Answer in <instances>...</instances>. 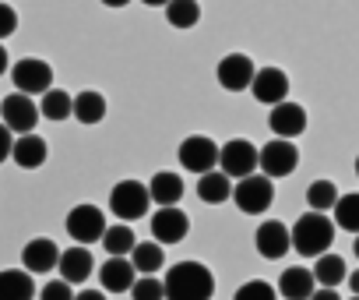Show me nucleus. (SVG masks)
I'll return each mask as SVG.
<instances>
[{"instance_id":"f257e3e1","label":"nucleus","mask_w":359,"mask_h":300,"mask_svg":"<svg viewBox=\"0 0 359 300\" xmlns=\"http://www.w3.org/2000/svg\"><path fill=\"white\" fill-rule=\"evenodd\" d=\"M162 289H165V300H212L215 275L201 261H180L165 272Z\"/></svg>"},{"instance_id":"f03ea898","label":"nucleus","mask_w":359,"mask_h":300,"mask_svg":"<svg viewBox=\"0 0 359 300\" xmlns=\"http://www.w3.org/2000/svg\"><path fill=\"white\" fill-rule=\"evenodd\" d=\"M331 240H334V226L324 212L310 209L292 226V251H299V254H324L331 247Z\"/></svg>"},{"instance_id":"7ed1b4c3","label":"nucleus","mask_w":359,"mask_h":300,"mask_svg":"<svg viewBox=\"0 0 359 300\" xmlns=\"http://www.w3.org/2000/svg\"><path fill=\"white\" fill-rule=\"evenodd\" d=\"M271 198H275V188H271V177L264 174H250L243 181L233 184V202L243 216H261L271 209Z\"/></svg>"},{"instance_id":"20e7f679","label":"nucleus","mask_w":359,"mask_h":300,"mask_svg":"<svg viewBox=\"0 0 359 300\" xmlns=\"http://www.w3.org/2000/svg\"><path fill=\"white\" fill-rule=\"evenodd\" d=\"M151 205V195H148V184L141 181H120L113 191H109V209L120 223H134L148 212Z\"/></svg>"},{"instance_id":"39448f33","label":"nucleus","mask_w":359,"mask_h":300,"mask_svg":"<svg viewBox=\"0 0 359 300\" xmlns=\"http://www.w3.org/2000/svg\"><path fill=\"white\" fill-rule=\"evenodd\" d=\"M296 167H299V152L289 138H278V141H268L264 148H257V170H264V177H271V181L289 177Z\"/></svg>"},{"instance_id":"423d86ee","label":"nucleus","mask_w":359,"mask_h":300,"mask_svg":"<svg viewBox=\"0 0 359 300\" xmlns=\"http://www.w3.org/2000/svg\"><path fill=\"white\" fill-rule=\"evenodd\" d=\"M39 106H36V99L32 96H25V92H11V96H4L0 99V120H4L15 134H29V131H36V124H39Z\"/></svg>"},{"instance_id":"0eeeda50","label":"nucleus","mask_w":359,"mask_h":300,"mask_svg":"<svg viewBox=\"0 0 359 300\" xmlns=\"http://www.w3.org/2000/svg\"><path fill=\"white\" fill-rule=\"evenodd\" d=\"M219 170L233 181H243L257 170V148L247 138H233L219 148Z\"/></svg>"},{"instance_id":"6e6552de","label":"nucleus","mask_w":359,"mask_h":300,"mask_svg":"<svg viewBox=\"0 0 359 300\" xmlns=\"http://www.w3.org/2000/svg\"><path fill=\"white\" fill-rule=\"evenodd\" d=\"M11 81L25 96H43V92L53 89V67L46 60H39V57H22L11 67Z\"/></svg>"},{"instance_id":"1a4fd4ad","label":"nucleus","mask_w":359,"mask_h":300,"mask_svg":"<svg viewBox=\"0 0 359 300\" xmlns=\"http://www.w3.org/2000/svg\"><path fill=\"white\" fill-rule=\"evenodd\" d=\"M176 159H180V167L191 170V174H208L219 163V145L212 138H205V134H191V138L180 141Z\"/></svg>"},{"instance_id":"9d476101","label":"nucleus","mask_w":359,"mask_h":300,"mask_svg":"<svg viewBox=\"0 0 359 300\" xmlns=\"http://www.w3.org/2000/svg\"><path fill=\"white\" fill-rule=\"evenodd\" d=\"M64 226H67V233H71L74 244H95L106 233V216L95 205H74L67 212V223Z\"/></svg>"},{"instance_id":"9b49d317","label":"nucleus","mask_w":359,"mask_h":300,"mask_svg":"<svg viewBox=\"0 0 359 300\" xmlns=\"http://www.w3.org/2000/svg\"><path fill=\"white\" fill-rule=\"evenodd\" d=\"M254 247H257V254L268 258V261L285 258V254L292 251V230L282 226L278 219H264V223L257 226V233H254Z\"/></svg>"},{"instance_id":"f8f14e48","label":"nucleus","mask_w":359,"mask_h":300,"mask_svg":"<svg viewBox=\"0 0 359 300\" xmlns=\"http://www.w3.org/2000/svg\"><path fill=\"white\" fill-rule=\"evenodd\" d=\"M191 230V219L184 209H176V205H158V212L151 216V237L165 247V244H180L187 237Z\"/></svg>"},{"instance_id":"ddd939ff","label":"nucleus","mask_w":359,"mask_h":300,"mask_svg":"<svg viewBox=\"0 0 359 300\" xmlns=\"http://www.w3.org/2000/svg\"><path fill=\"white\" fill-rule=\"evenodd\" d=\"M254 74H257V67H254V60H250L247 53H229V57H222L219 67H215V78H219V85H222L226 92H243V89H250Z\"/></svg>"},{"instance_id":"4468645a","label":"nucleus","mask_w":359,"mask_h":300,"mask_svg":"<svg viewBox=\"0 0 359 300\" xmlns=\"http://www.w3.org/2000/svg\"><path fill=\"white\" fill-rule=\"evenodd\" d=\"M250 92H254L257 103L278 106V103L289 99V74H285L282 67H261V71L254 74V81H250Z\"/></svg>"},{"instance_id":"2eb2a0df","label":"nucleus","mask_w":359,"mask_h":300,"mask_svg":"<svg viewBox=\"0 0 359 300\" xmlns=\"http://www.w3.org/2000/svg\"><path fill=\"white\" fill-rule=\"evenodd\" d=\"M268 127L278 134V138H299L303 131H306V110L299 106V103H278V106H271V113H268Z\"/></svg>"},{"instance_id":"dca6fc26","label":"nucleus","mask_w":359,"mask_h":300,"mask_svg":"<svg viewBox=\"0 0 359 300\" xmlns=\"http://www.w3.org/2000/svg\"><path fill=\"white\" fill-rule=\"evenodd\" d=\"M57 261H60V247H57L50 237H36V240H29L25 251H22V265H25V272H32V275L53 272Z\"/></svg>"},{"instance_id":"f3484780","label":"nucleus","mask_w":359,"mask_h":300,"mask_svg":"<svg viewBox=\"0 0 359 300\" xmlns=\"http://www.w3.org/2000/svg\"><path fill=\"white\" fill-rule=\"evenodd\" d=\"M46 156H50V148H46V141H43L36 131H29V134H18V138H15L11 159H15L22 170H39V167L46 163Z\"/></svg>"},{"instance_id":"a211bd4d","label":"nucleus","mask_w":359,"mask_h":300,"mask_svg":"<svg viewBox=\"0 0 359 300\" xmlns=\"http://www.w3.org/2000/svg\"><path fill=\"white\" fill-rule=\"evenodd\" d=\"M57 268H60V279L64 282H85L88 275H92V254H88V247L85 244H74V247H67V251H60V261H57Z\"/></svg>"},{"instance_id":"6ab92c4d","label":"nucleus","mask_w":359,"mask_h":300,"mask_svg":"<svg viewBox=\"0 0 359 300\" xmlns=\"http://www.w3.org/2000/svg\"><path fill=\"white\" fill-rule=\"evenodd\" d=\"M99 282L106 286V293H130V286H134V265L123 254H113L109 261H102Z\"/></svg>"},{"instance_id":"aec40b11","label":"nucleus","mask_w":359,"mask_h":300,"mask_svg":"<svg viewBox=\"0 0 359 300\" xmlns=\"http://www.w3.org/2000/svg\"><path fill=\"white\" fill-rule=\"evenodd\" d=\"M317 289V279H313V268H303V265H292L282 272L278 279V293L285 300H310V293Z\"/></svg>"},{"instance_id":"412c9836","label":"nucleus","mask_w":359,"mask_h":300,"mask_svg":"<svg viewBox=\"0 0 359 300\" xmlns=\"http://www.w3.org/2000/svg\"><path fill=\"white\" fill-rule=\"evenodd\" d=\"M198 198H201L205 205H222V202H229V198H233V177H226L222 170L201 174V181H198Z\"/></svg>"},{"instance_id":"4be33fe9","label":"nucleus","mask_w":359,"mask_h":300,"mask_svg":"<svg viewBox=\"0 0 359 300\" xmlns=\"http://www.w3.org/2000/svg\"><path fill=\"white\" fill-rule=\"evenodd\" d=\"M32 296H36L32 272H22V268L0 272V300H32Z\"/></svg>"},{"instance_id":"5701e85b","label":"nucleus","mask_w":359,"mask_h":300,"mask_svg":"<svg viewBox=\"0 0 359 300\" xmlns=\"http://www.w3.org/2000/svg\"><path fill=\"white\" fill-rule=\"evenodd\" d=\"M148 195H151L155 205H176L180 198H184V181H180V174L158 170V174L148 181Z\"/></svg>"},{"instance_id":"b1692460","label":"nucleus","mask_w":359,"mask_h":300,"mask_svg":"<svg viewBox=\"0 0 359 300\" xmlns=\"http://www.w3.org/2000/svg\"><path fill=\"white\" fill-rule=\"evenodd\" d=\"M71 117H78V124L95 127V124H102V117H106V99H102L99 92H92V89H88V92H78Z\"/></svg>"},{"instance_id":"393cba45","label":"nucleus","mask_w":359,"mask_h":300,"mask_svg":"<svg viewBox=\"0 0 359 300\" xmlns=\"http://www.w3.org/2000/svg\"><path fill=\"white\" fill-rule=\"evenodd\" d=\"M165 22L172 29H194L201 22V4L198 0H169L165 4Z\"/></svg>"},{"instance_id":"a878e982","label":"nucleus","mask_w":359,"mask_h":300,"mask_svg":"<svg viewBox=\"0 0 359 300\" xmlns=\"http://www.w3.org/2000/svg\"><path fill=\"white\" fill-rule=\"evenodd\" d=\"M39 113H43L46 120H67V117L74 113V96H67L64 89H50V92H43Z\"/></svg>"},{"instance_id":"bb28decb","label":"nucleus","mask_w":359,"mask_h":300,"mask_svg":"<svg viewBox=\"0 0 359 300\" xmlns=\"http://www.w3.org/2000/svg\"><path fill=\"white\" fill-rule=\"evenodd\" d=\"M313 279H317L320 286H338V282H345V279H348V272H345V261H341L338 254H317Z\"/></svg>"},{"instance_id":"cd10ccee","label":"nucleus","mask_w":359,"mask_h":300,"mask_svg":"<svg viewBox=\"0 0 359 300\" xmlns=\"http://www.w3.org/2000/svg\"><path fill=\"white\" fill-rule=\"evenodd\" d=\"M134 258H130V265H134V272H144V275H151V272H158L162 268V244L158 240H151V244H134V251H130Z\"/></svg>"},{"instance_id":"c85d7f7f","label":"nucleus","mask_w":359,"mask_h":300,"mask_svg":"<svg viewBox=\"0 0 359 300\" xmlns=\"http://www.w3.org/2000/svg\"><path fill=\"white\" fill-rule=\"evenodd\" d=\"M334 226L359 233V195H338L334 202Z\"/></svg>"},{"instance_id":"c756f323","label":"nucleus","mask_w":359,"mask_h":300,"mask_svg":"<svg viewBox=\"0 0 359 300\" xmlns=\"http://www.w3.org/2000/svg\"><path fill=\"white\" fill-rule=\"evenodd\" d=\"M334 202H338V188H334L331 181H313V184L306 188V205H310L313 212H331Z\"/></svg>"},{"instance_id":"7c9ffc66","label":"nucleus","mask_w":359,"mask_h":300,"mask_svg":"<svg viewBox=\"0 0 359 300\" xmlns=\"http://www.w3.org/2000/svg\"><path fill=\"white\" fill-rule=\"evenodd\" d=\"M102 244H106L109 254H130L137 240H134V230H130V226H106Z\"/></svg>"},{"instance_id":"2f4dec72","label":"nucleus","mask_w":359,"mask_h":300,"mask_svg":"<svg viewBox=\"0 0 359 300\" xmlns=\"http://www.w3.org/2000/svg\"><path fill=\"white\" fill-rule=\"evenodd\" d=\"M233 300H275V289H271V282H264V279H250V282H243V286L236 289Z\"/></svg>"},{"instance_id":"473e14b6","label":"nucleus","mask_w":359,"mask_h":300,"mask_svg":"<svg viewBox=\"0 0 359 300\" xmlns=\"http://www.w3.org/2000/svg\"><path fill=\"white\" fill-rule=\"evenodd\" d=\"M130 293H134V300H162V296H165V289H162V282H158L155 275H144V279H134V286H130Z\"/></svg>"},{"instance_id":"72a5a7b5","label":"nucleus","mask_w":359,"mask_h":300,"mask_svg":"<svg viewBox=\"0 0 359 300\" xmlns=\"http://www.w3.org/2000/svg\"><path fill=\"white\" fill-rule=\"evenodd\" d=\"M39 300H74V289H71V282L57 279V282H46V286H43Z\"/></svg>"},{"instance_id":"f704fd0d","label":"nucleus","mask_w":359,"mask_h":300,"mask_svg":"<svg viewBox=\"0 0 359 300\" xmlns=\"http://www.w3.org/2000/svg\"><path fill=\"white\" fill-rule=\"evenodd\" d=\"M15 29H18V11L11 4H0V43L15 36Z\"/></svg>"},{"instance_id":"c9c22d12","label":"nucleus","mask_w":359,"mask_h":300,"mask_svg":"<svg viewBox=\"0 0 359 300\" xmlns=\"http://www.w3.org/2000/svg\"><path fill=\"white\" fill-rule=\"evenodd\" d=\"M11 148H15V131L0 120V163L4 159H11Z\"/></svg>"},{"instance_id":"e433bc0d","label":"nucleus","mask_w":359,"mask_h":300,"mask_svg":"<svg viewBox=\"0 0 359 300\" xmlns=\"http://www.w3.org/2000/svg\"><path fill=\"white\" fill-rule=\"evenodd\" d=\"M310 300H341V296L334 293V286H317V289L310 293Z\"/></svg>"},{"instance_id":"4c0bfd02","label":"nucleus","mask_w":359,"mask_h":300,"mask_svg":"<svg viewBox=\"0 0 359 300\" xmlns=\"http://www.w3.org/2000/svg\"><path fill=\"white\" fill-rule=\"evenodd\" d=\"M74 300H106V293L102 289H81V293H74Z\"/></svg>"},{"instance_id":"58836bf2","label":"nucleus","mask_w":359,"mask_h":300,"mask_svg":"<svg viewBox=\"0 0 359 300\" xmlns=\"http://www.w3.org/2000/svg\"><path fill=\"white\" fill-rule=\"evenodd\" d=\"M348 289H352V293H359V268L348 275Z\"/></svg>"},{"instance_id":"ea45409f","label":"nucleus","mask_w":359,"mask_h":300,"mask_svg":"<svg viewBox=\"0 0 359 300\" xmlns=\"http://www.w3.org/2000/svg\"><path fill=\"white\" fill-rule=\"evenodd\" d=\"M8 71V50H4V43H0V74Z\"/></svg>"},{"instance_id":"a19ab883","label":"nucleus","mask_w":359,"mask_h":300,"mask_svg":"<svg viewBox=\"0 0 359 300\" xmlns=\"http://www.w3.org/2000/svg\"><path fill=\"white\" fill-rule=\"evenodd\" d=\"M102 4H106V8H127L130 0H102Z\"/></svg>"},{"instance_id":"79ce46f5","label":"nucleus","mask_w":359,"mask_h":300,"mask_svg":"<svg viewBox=\"0 0 359 300\" xmlns=\"http://www.w3.org/2000/svg\"><path fill=\"white\" fill-rule=\"evenodd\" d=\"M141 4H148V8H165L169 0H141Z\"/></svg>"},{"instance_id":"37998d69","label":"nucleus","mask_w":359,"mask_h":300,"mask_svg":"<svg viewBox=\"0 0 359 300\" xmlns=\"http://www.w3.org/2000/svg\"><path fill=\"white\" fill-rule=\"evenodd\" d=\"M352 254L359 258V233H355V240H352Z\"/></svg>"},{"instance_id":"c03bdc74","label":"nucleus","mask_w":359,"mask_h":300,"mask_svg":"<svg viewBox=\"0 0 359 300\" xmlns=\"http://www.w3.org/2000/svg\"><path fill=\"white\" fill-rule=\"evenodd\" d=\"M355 177H359V156H355Z\"/></svg>"},{"instance_id":"a18cd8bd","label":"nucleus","mask_w":359,"mask_h":300,"mask_svg":"<svg viewBox=\"0 0 359 300\" xmlns=\"http://www.w3.org/2000/svg\"><path fill=\"white\" fill-rule=\"evenodd\" d=\"M348 300H359V293H352V296H348Z\"/></svg>"}]
</instances>
